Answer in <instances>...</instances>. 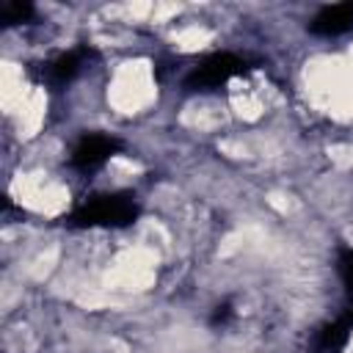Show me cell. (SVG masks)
Listing matches in <instances>:
<instances>
[{
    "label": "cell",
    "instance_id": "1",
    "mask_svg": "<svg viewBox=\"0 0 353 353\" xmlns=\"http://www.w3.org/2000/svg\"><path fill=\"white\" fill-rule=\"evenodd\" d=\"M353 25V6H334L325 8L317 19H314V30L320 33H339L345 28Z\"/></svg>",
    "mask_w": 353,
    "mask_h": 353
}]
</instances>
